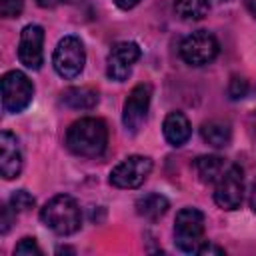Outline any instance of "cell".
<instances>
[{
	"label": "cell",
	"instance_id": "obj_19",
	"mask_svg": "<svg viewBox=\"0 0 256 256\" xmlns=\"http://www.w3.org/2000/svg\"><path fill=\"white\" fill-rule=\"evenodd\" d=\"M34 196L30 194V192H26V190H14L12 192V196H10V200H8V204L16 210V212H28L32 206H34Z\"/></svg>",
	"mask_w": 256,
	"mask_h": 256
},
{
	"label": "cell",
	"instance_id": "obj_26",
	"mask_svg": "<svg viewBox=\"0 0 256 256\" xmlns=\"http://www.w3.org/2000/svg\"><path fill=\"white\" fill-rule=\"evenodd\" d=\"M58 2H60V0H36V4H38L40 8H54Z\"/></svg>",
	"mask_w": 256,
	"mask_h": 256
},
{
	"label": "cell",
	"instance_id": "obj_27",
	"mask_svg": "<svg viewBox=\"0 0 256 256\" xmlns=\"http://www.w3.org/2000/svg\"><path fill=\"white\" fill-rule=\"evenodd\" d=\"M250 208L256 212V180L252 184V192H250Z\"/></svg>",
	"mask_w": 256,
	"mask_h": 256
},
{
	"label": "cell",
	"instance_id": "obj_8",
	"mask_svg": "<svg viewBox=\"0 0 256 256\" xmlns=\"http://www.w3.org/2000/svg\"><path fill=\"white\" fill-rule=\"evenodd\" d=\"M244 196V172L238 164H230L214 186V202L222 210H236Z\"/></svg>",
	"mask_w": 256,
	"mask_h": 256
},
{
	"label": "cell",
	"instance_id": "obj_9",
	"mask_svg": "<svg viewBox=\"0 0 256 256\" xmlns=\"http://www.w3.org/2000/svg\"><path fill=\"white\" fill-rule=\"evenodd\" d=\"M150 98H152V86L150 84H136L128 98L124 100L122 108V124L128 134H136L142 124L148 118V108H150Z\"/></svg>",
	"mask_w": 256,
	"mask_h": 256
},
{
	"label": "cell",
	"instance_id": "obj_18",
	"mask_svg": "<svg viewBox=\"0 0 256 256\" xmlns=\"http://www.w3.org/2000/svg\"><path fill=\"white\" fill-rule=\"evenodd\" d=\"M174 12L182 20H202L210 12V0H174Z\"/></svg>",
	"mask_w": 256,
	"mask_h": 256
},
{
	"label": "cell",
	"instance_id": "obj_5",
	"mask_svg": "<svg viewBox=\"0 0 256 256\" xmlns=\"http://www.w3.org/2000/svg\"><path fill=\"white\" fill-rule=\"evenodd\" d=\"M34 96V86L32 80L20 72V70H10L2 76V108L8 114H18L28 104L32 102Z\"/></svg>",
	"mask_w": 256,
	"mask_h": 256
},
{
	"label": "cell",
	"instance_id": "obj_25",
	"mask_svg": "<svg viewBox=\"0 0 256 256\" xmlns=\"http://www.w3.org/2000/svg\"><path fill=\"white\" fill-rule=\"evenodd\" d=\"M138 2H140V0H114V4H116L118 8H122V10H130V8H134Z\"/></svg>",
	"mask_w": 256,
	"mask_h": 256
},
{
	"label": "cell",
	"instance_id": "obj_12",
	"mask_svg": "<svg viewBox=\"0 0 256 256\" xmlns=\"http://www.w3.org/2000/svg\"><path fill=\"white\" fill-rule=\"evenodd\" d=\"M22 150L18 138L10 130H2L0 134V174L4 180H14L22 172Z\"/></svg>",
	"mask_w": 256,
	"mask_h": 256
},
{
	"label": "cell",
	"instance_id": "obj_1",
	"mask_svg": "<svg viewBox=\"0 0 256 256\" xmlns=\"http://www.w3.org/2000/svg\"><path fill=\"white\" fill-rule=\"evenodd\" d=\"M108 144V126L102 118L86 116L70 124L66 130V148L82 158H98Z\"/></svg>",
	"mask_w": 256,
	"mask_h": 256
},
{
	"label": "cell",
	"instance_id": "obj_16",
	"mask_svg": "<svg viewBox=\"0 0 256 256\" xmlns=\"http://www.w3.org/2000/svg\"><path fill=\"white\" fill-rule=\"evenodd\" d=\"M170 208V202L166 196L162 194H156V192H150V194H144L136 200V212L146 218V220H158L162 218Z\"/></svg>",
	"mask_w": 256,
	"mask_h": 256
},
{
	"label": "cell",
	"instance_id": "obj_29",
	"mask_svg": "<svg viewBox=\"0 0 256 256\" xmlns=\"http://www.w3.org/2000/svg\"><path fill=\"white\" fill-rule=\"evenodd\" d=\"M70 2H72V0H70Z\"/></svg>",
	"mask_w": 256,
	"mask_h": 256
},
{
	"label": "cell",
	"instance_id": "obj_13",
	"mask_svg": "<svg viewBox=\"0 0 256 256\" xmlns=\"http://www.w3.org/2000/svg\"><path fill=\"white\" fill-rule=\"evenodd\" d=\"M162 132H164V138L170 146H182L188 142L190 134H192V124L190 120L186 118L184 112L176 110V112H170L164 122H162Z\"/></svg>",
	"mask_w": 256,
	"mask_h": 256
},
{
	"label": "cell",
	"instance_id": "obj_10",
	"mask_svg": "<svg viewBox=\"0 0 256 256\" xmlns=\"http://www.w3.org/2000/svg\"><path fill=\"white\" fill-rule=\"evenodd\" d=\"M142 50L136 42H116L106 58V74L110 80L124 82L132 74L134 64L140 60Z\"/></svg>",
	"mask_w": 256,
	"mask_h": 256
},
{
	"label": "cell",
	"instance_id": "obj_3",
	"mask_svg": "<svg viewBox=\"0 0 256 256\" xmlns=\"http://www.w3.org/2000/svg\"><path fill=\"white\" fill-rule=\"evenodd\" d=\"M204 224L206 218L198 208H182L174 220V244L188 254H196L204 242Z\"/></svg>",
	"mask_w": 256,
	"mask_h": 256
},
{
	"label": "cell",
	"instance_id": "obj_14",
	"mask_svg": "<svg viewBox=\"0 0 256 256\" xmlns=\"http://www.w3.org/2000/svg\"><path fill=\"white\" fill-rule=\"evenodd\" d=\"M194 172L198 176L200 182L204 184H216L218 178L224 174V170L228 168L226 166V160L222 156H216V154H208V156H198L194 160Z\"/></svg>",
	"mask_w": 256,
	"mask_h": 256
},
{
	"label": "cell",
	"instance_id": "obj_15",
	"mask_svg": "<svg viewBox=\"0 0 256 256\" xmlns=\"http://www.w3.org/2000/svg\"><path fill=\"white\" fill-rule=\"evenodd\" d=\"M98 90L92 86H74L62 94V102L74 110H90L98 104Z\"/></svg>",
	"mask_w": 256,
	"mask_h": 256
},
{
	"label": "cell",
	"instance_id": "obj_20",
	"mask_svg": "<svg viewBox=\"0 0 256 256\" xmlns=\"http://www.w3.org/2000/svg\"><path fill=\"white\" fill-rule=\"evenodd\" d=\"M250 92V84L244 76H232L230 82H228V96L232 100H240L244 96H248Z\"/></svg>",
	"mask_w": 256,
	"mask_h": 256
},
{
	"label": "cell",
	"instance_id": "obj_4",
	"mask_svg": "<svg viewBox=\"0 0 256 256\" xmlns=\"http://www.w3.org/2000/svg\"><path fill=\"white\" fill-rule=\"evenodd\" d=\"M86 64V50L78 36H64L58 40L54 54H52V66L64 80H72L80 76Z\"/></svg>",
	"mask_w": 256,
	"mask_h": 256
},
{
	"label": "cell",
	"instance_id": "obj_28",
	"mask_svg": "<svg viewBox=\"0 0 256 256\" xmlns=\"http://www.w3.org/2000/svg\"><path fill=\"white\" fill-rule=\"evenodd\" d=\"M248 10L256 16V0H248Z\"/></svg>",
	"mask_w": 256,
	"mask_h": 256
},
{
	"label": "cell",
	"instance_id": "obj_23",
	"mask_svg": "<svg viewBox=\"0 0 256 256\" xmlns=\"http://www.w3.org/2000/svg\"><path fill=\"white\" fill-rule=\"evenodd\" d=\"M16 210L10 206V204H2V210H0V232L2 234H8L14 218H16Z\"/></svg>",
	"mask_w": 256,
	"mask_h": 256
},
{
	"label": "cell",
	"instance_id": "obj_17",
	"mask_svg": "<svg viewBox=\"0 0 256 256\" xmlns=\"http://www.w3.org/2000/svg\"><path fill=\"white\" fill-rule=\"evenodd\" d=\"M200 136L206 144H210L212 148H224L230 144L232 140V130L228 122L222 120H208L202 124L200 128Z\"/></svg>",
	"mask_w": 256,
	"mask_h": 256
},
{
	"label": "cell",
	"instance_id": "obj_24",
	"mask_svg": "<svg viewBox=\"0 0 256 256\" xmlns=\"http://www.w3.org/2000/svg\"><path fill=\"white\" fill-rule=\"evenodd\" d=\"M196 254H218L220 256V254H224V248H220L216 244H210V242H202Z\"/></svg>",
	"mask_w": 256,
	"mask_h": 256
},
{
	"label": "cell",
	"instance_id": "obj_21",
	"mask_svg": "<svg viewBox=\"0 0 256 256\" xmlns=\"http://www.w3.org/2000/svg\"><path fill=\"white\" fill-rule=\"evenodd\" d=\"M14 254H20V256H40L42 254V250H40V246L36 244V240L34 238H22L18 244H16V248H14Z\"/></svg>",
	"mask_w": 256,
	"mask_h": 256
},
{
	"label": "cell",
	"instance_id": "obj_22",
	"mask_svg": "<svg viewBox=\"0 0 256 256\" xmlns=\"http://www.w3.org/2000/svg\"><path fill=\"white\" fill-rule=\"evenodd\" d=\"M24 0H0V14L4 18H18L22 14Z\"/></svg>",
	"mask_w": 256,
	"mask_h": 256
},
{
	"label": "cell",
	"instance_id": "obj_6",
	"mask_svg": "<svg viewBox=\"0 0 256 256\" xmlns=\"http://www.w3.org/2000/svg\"><path fill=\"white\" fill-rule=\"evenodd\" d=\"M218 52H220V44L216 36L206 30H196L180 42V56L190 66L210 64L218 56Z\"/></svg>",
	"mask_w": 256,
	"mask_h": 256
},
{
	"label": "cell",
	"instance_id": "obj_7",
	"mask_svg": "<svg viewBox=\"0 0 256 256\" xmlns=\"http://www.w3.org/2000/svg\"><path fill=\"white\" fill-rule=\"evenodd\" d=\"M152 172V160L142 154H132L126 160H122L118 166L112 168L110 172V184L122 190H132L140 188L144 180Z\"/></svg>",
	"mask_w": 256,
	"mask_h": 256
},
{
	"label": "cell",
	"instance_id": "obj_11",
	"mask_svg": "<svg viewBox=\"0 0 256 256\" xmlns=\"http://www.w3.org/2000/svg\"><path fill=\"white\" fill-rule=\"evenodd\" d=\"M44 28L38 24H26L20 32L18 60L28 70H40L44 62Z\"/></svg>",
	"mask_w": 256,
	"mask_h": 256
},
{
	"label": "cell",
	"instance_id": "obj_2",
	"mask_svg": "<svg viewBox=\"0 0 256 256\" xmlns=\"http://www.w3.org/2000/svg\"><path fill=\"white\" fill-rule=\"evenodd\" d=\"M40 220L46 228H50L58 236H70L82 226V210L78 202L68 194H56L50 198L42 210Z\"/></svg>",
	"mask_w": 256,
	"mask_h": 256
}]
</instances>
